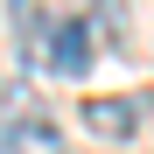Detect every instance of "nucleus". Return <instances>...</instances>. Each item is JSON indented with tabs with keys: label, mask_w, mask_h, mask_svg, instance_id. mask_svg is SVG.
Returning a JSON list of instances; mask_svg holds the SVG:
<instances>
[{
	"label": "nucleus",
	"mask_w": 154,
	"mask_h": 154,
	"mask_svg": "<svg viewBox=\"0 0 154 154\" xmlns=\"http://www.w3.org/2000/svg\"><path fill=\"white\" fill-rule=\"evenodd\" d=\"M7 14H14V35H21V49H35V42H42V0H14Z\"/></svg>",
	"instance_id": "4"
},
{
	"label": "nucleus",
	"mask_w": 154,
	"mask_h": 154,
	"mask_svg": "<svg viewBox=\"0 0 154 154\" xmlns=\"http://www.w3.org/2000/svg\"><path fill=\"white\" fill-rule=\"evenodd\" d=\"M84 28H105L119 42V0H91V21H84Z\"/></svg>",
	"instance_id": "5"
},
{
	"label": "nucleus",
	"mask_w": 154,
	"mask_h": 154,
	"mask_svg": "<svg viewBox=\"0 0 154 154\" xmlns=\"http://www.w3.org/2000/svg\"><path fill=\"white\" fill-rule=\"evenodd\" d=\"M7 147L14 154H63V126L49 112H21V119H7Z\"/></svg>",
	"instance_id": "3"
},
{
	"label": "nucleus",
	"mask_w": 154,
	"mask_h": 154,
	"mask_svg": "<svg viewBox=\"0 0 154 154\" xmlns=\"http://www.w3.org/2000/svg\"><path fill=\"white\" fill-rule=\"evenodd\" d=\"M84 126L98 140H133L140 133V105H133V98H91V105H84Z\"/></svg>",
	"instance_id": "2"
},
{
	"label": "nucleus",
	"mask_w": 154,
	"mask_h": 154,
	"mask_svg": "<svg viewBox=\"0 0 154 154\" xmlns=\"http://www.w3.org/2000/svg\"><path fill=\"white\" fill-rule=\"evenodd\" d=\"M42 49H49V70H63V77H84L91 70V28L84 21H49V35H42Z\"/></svg>",
	"instance_id": "1"
}]
</instances>
